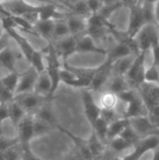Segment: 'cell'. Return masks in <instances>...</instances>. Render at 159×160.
<instances>
[{"mask_svg": "<svg viewBox=\"0 0 159 160\" xmlns=\"http://www.w3.org/2000/svg\"><path fill=\"white\" fill-rule=\"evenodd\" d=\"M118 97L122 101L126 102L127 105L125 118L131 119L139 116H147L148 111L138 90L128 89L118 94Z\"/></svg>", "mask_w": 159, "mask_h": 160, "instance_id": "1", "label": "cell"}, {"mask_svg": "<svg viewBox=\"0 0 159 160\" xmlns=\"http://www.w3.org/2000/svg\"><path fill=\"white\" fill-rule=\"evenodd\" d=\"M145 55L146 52H141L136 55L131 67L124 76L129 89L138 90L139 87L144 82L145 73Z\"/></svg>", "mask_w": 159, "mask_h": 160, "instance_id": "2", "label": "cell"}, {"mask_svg": "<svg viewBox=\"0 0 159 160\" xmlns=\"http://www.w3.org/2000/svg\"><path fill=\"white\" fill-rule=\"evenodd\" d=\"M140 52H147L159 44V26L155 22L146 23L134 38Z\"/></svg>", "mask_w": 159, "mask_h": 160, "instance_id": "3", "label": "cell"}, {"mask_svg": "<svg viewBox=\"0 0 159 160\" xmlns=\"http://www.w3.org/2000/svg\"><path fill=\"white\" fill-rule=\"evenodd\" d=\"M13 100L22 109L25 114L34 115L48 98H45L35 92H29L14 95Z\"/></svg>", "mask_w": 159, "mask_h": 160, "instance_id": "4", "label": "cell"}, {"mask_svg": "<svg viewBox=\"0 0 159 160\" xmlns=\"http://www.w3.org/2000/svg\"><path fill=\"white\" fill-rule=\"evenodd\" d=\"M37 77L38 73L32 67H28L24 71L21 72L19 74L18 83L14 91V95L34 92Z\"/></svg>", "mask_w": 159, "mask_h": 160, "instance_id": "5", "label": "cell"}, {"mask_svg": "<svg viewBox=\"0 0 159 160\" xmlns=\"http://www.w3.org/2000/svg\"><path fill=\"white\" fill-rule=\"evenodd\" d=\"M78 39V38L69 35L61 39L52 41L56 54L58 55L60 60L62 59L63 63H65V61L76 52Z\"/></svg>", "mask_w": 159, "mask_h": 160, "instance_id": "6", "label": "cell"}, {"mask_svg": "<svg viewBox=\"0 0 159 160\" xmlns=\"http://www.w3.org/2000/svg\"><path fill=\"white\" fill-rule=\"evenodd\" d=\"M138 92L147 109V111L159 105V84L143 82Z\"/></svg>", "mask_w": 159, "mask_h": 160, "instance_id": "7", "label": "cell"}, {"mask_svg": "<svg viewBox=\"0 0 159 160\" xmlns=\"http://www.w3.org/2000/svg\"><path fill=\"white\" fill-rule=\"evenodd\" d=\"M129 127L141 138L153 134H159V128L154 126L147 116H139L129 119Z\"/></svg>", "mask_w": 159, "mask_h": 160, "instance_id": "8", "label": "cell"}, {"mask_svg": "<svg viewBox=\"0 0 159 160\" xmlns=\"http://www.w3.org/2000/svg\"><path fill=\"white\" fill-rule=\"evenodd\" d=\"M144 24H146V22L143 18L142 6L140 4H136L130 7L129 22H128V28H127L126 35L128 38H134Z\"/></svg>", "mask_w": 159, "mask_h": 160, "instance_id": "9", "label": "cell"}, {"mask_svg": "<svg viewBox=\"0 0 159 160\" xmlns=\"http://www.w3.org/2000/svg\"><path fill=\"white\" fill-rule=\"evenodd\" d=\"M93 97L100 111L101 110H114L116 105L119 102L118 95L106 89H103L97 93H93Z\"/></svg>", "mask_w": 159, "mask_h": 160, "instance_id": "10", "label": "cell"}, {"mask_svg": "<svg viewBox=\"0 0 159 160\" xmlns=\"http://www.w3.org/2000/svg\"><path fill=\"white\" fill-rule=\"evenodd\" d=\"M66 21L71 36L80 38L82 36L86 35V29H87L86 19L77 16L73 13H70L69 15H67Z\"/></svg>", "mask_w": 159, "mask_h": 160, "instance_id": "11", "label": "cell"}, {"mask_svg": "<svg viewBox=\"0 0 159 160\" xmlns=\"http://www.w3.org/2000/svg\"><path fill=\"white\" fill-rule=\"evenodd\" d=\"M75 52H81V53L91 52V53H100V54L107 55V51L97 46V42L87 34L78 39Z\"/></svg>", "mask_w": 159, "mask_h": 160, "instance_id": "12", "label": "cell"}, {"mask_svg": "<svg viewBox=\"0 0 159 160\" xmlns=\"http://www.w3.org/2000/svg\"><path fill=\"white\" fill-rule=\"evenodd\" d=\"M6 33L9 36L10 38H12L17 43V45H18L21 52H22V56H24V58L27 61H29L31 55L35 52V49L33 48L31 43L25 38H23L21 34H19L17 29L7 30V31H6Z\"/></svg>", "mask_w": 159, "mask_h": 160, "instance_id": "13", "label": "cell"}, {"mask_svg": "<svg viewBox=\"0 0 159 160\" xmlns=\"http://www.w3.org/2000/svg\"><path fill=\"white\" fill-rule=\"evenodd\" d=\"M34 92L45 98H48L52 94V83L50 75L45 70L42 73L38 74Z\"/></svg>", "mask_w": 159, "mask_h": 160, "instance_id": "14", "label": "cell"}, {"mask_svg": "<svg viewBox=\"0 0 159 160\" xmlns=\"http://www.w3.org/2000/svg\"><path fill=\"white\" fill-rule=\"evenodd\" d=\"M17 54L8 45L0 52V67L7 71H15L17 67Z\"/></svg>", "mask_w": 159, "mask_h": 160, "instance_id": "15", "label": "cell"}, {"mask_svg": "<svg viewBox=\"0 0 159 160\" xmlns=\"http://www.w3.org/2000/svg\"><path fill=\"white\" fill-rule=\"evenodd\" d=\"M53 27H54V20H39L35 25L34 29L36 35L46 39L48 42H52V34H53Z\"/></svg>", "mask_w": 159, "mask_h": 160, "instance_id": "16", "label": "cell"}, {"mask_svg": "<svg viewBox=\"0 0 159 160\" xmlns=\"http://www.w3.org/2000/svg\"><path fill=\"white\" fill-rule=\"evenodd\" d=\"M132 54L133 52L131 49L129 48V46L126 42L120 41L115 46H113L109 52H107V60L112 63L118 59H121V58H124Z\"/></svg>", "mask_w": 159, "mask_h": 160, "instance_id": "17", "label": "cell"}, {"mask_svg": "<svg viewBox=\"0 0 159 160\" xmlns=\"http://www.w3.org/2000/svg\"><path fill=\"white\" fill-rule=\"evenodd\" d=\"M136 55L132 54L112 63V76H125L131 67Z\"/></svg>", "mask_w": 159, "mask_h": 160, "instance_id": "18", "label": "cell"}, {"mask_svg": "<svg viewBox=\"0 0 159 160\" xmlns=\"http://www.w3.org/2000/svg\"><path fill=\"white\" fill-rule=\"evenodd\" d=\"M129 126V119L127 118H119L109 125L108 132H107V143L118 137L123 130Z\"/></svg>", "mask_w": 159, "mask_h": 160, "instance_id": "19", "label": "cell"}, {"mask_svg": "<svg viewBox=\"0 0 159 160\" xmlns=\"http://www.w3.org/2000/svg\"><path fill=\"white\" fill-rule=\"evenodd\" d=\"M104 89L110 90L118 95L126 90H128L129 88L124 76H112L107 82Z\"/></svg>", "mask_w": 159, "mask_h": 160, "instance_id": "20", "label": "cell"}, {"mask_svg": "<svg viewBox=\"0 0 159 160\" xmlns=\"http://www.w3.org/2000/svg\"><path fill=\"white\" fill-rule=\"evenodd\" d=\"M69 29L66 21V18L54 20V27H53V34H52V40L55 41L69 36Z\"/></svg>", "mask_w": 159, "mask_h": 160, "instance_id": "21", "label": "cell"}, {"mask_svg": "<svg viewBox=\"0 0 159 160\" xmlns=\"http://www.w3.org/2000/svg\"><path fill=\"white\" fill-rule=\"evenodd\" d=\"M28 62L30 64V67H32L38 74L39 73H42L43 71L46 70V60H45V56L39 51L35 50V52L31 55V57H30V59H29Z\"/></svg>", "mask_w": 159, "mask_h": 160, "instance_id": "22", "label": "cell"}, {"mask_svg": "<svg viewBox=\"0 0 159 160\" xmlns=\"http://www.w3.org/2000/svg\"><path fill=\"white\" fill-rule=\"evenodd\" d=\"M19 79V73L16 71H9L0 78V82L5 88L10 91L14 96V91L16 89Z\"/></svg>", "mask_w": 159, "mask_h": 160, "instance_id": "23", "label": "cell"}, {"mask_svg": "<svg viewBox=\"0 0 159 160\" xmlns=\"http://www.w3.org/2000/svg\"><path fill=\"white\" fill-rule=\"evenodd\" d=\"M70 12L77 15V16H80V17H82L84 19H88L91 15V12L88 8V6H87V3H86V0H78L76 1L74 4H72L70 7Z\"/></svg>", "mask_w": 159, "mask_h": 160, "instance_id": "24", "label": "cell"}, {"mask_svg": "<svg viewBox=\"0 0 159 160\" xmlns=\"http://www.w3.org/2000/svg\"><path fill=\"white\" fill-rule=\"evenodd\" d=\"M144 82L159 84V67L151 65L145 68Z\"/></svg>", "mask_w": 159, "mask_h": 160, "instance_id": "25", "label": "cell"}, {"mask_svg": "<svg viewBox=\"0 0 159 160\" xmlns=\"http://www.w3.org/2000/svg\"><path fill=\"white\" fill-rule=\"evenodd\" d=\"M86 3L91 14L99 12V10L103 7V3L101 0H86Z\"/></svg>", "mask_w": 159, "mask_h": 160, "instance_id": "26", "label": "cell"}, {"mask_svg": "<svg viewBox=\"0 0 159 160\" xmlns=\"http://www.w3.org/2000/svg\"><path fill=\"white\" fill-rule=\"evenodd\" d=\"M8 118L7 103H0V123Z\"/></svg>", "mask_w": 159, "mask_h": 160, "instance_id": "27", "label": "cell"}, {"mask_svg": "<svg viewBox=\"0 0 159 160\" xmlns=\"http://www.w3.org/2000/svg\"><path fill=\"white\" fill-rule=\"evenodd\" d=\"M9 38H10L9 36H8L6 32H4V33L0 36V52H1L3 49H5L6 47L8 46Z\"/></svg>", "mask_w": 159, "mask_h": 160, "instance_id": "28", "label": "cell"}, {"mask_svg": "<svg viewBox=\"0 0 159 160\" xmlns=\"http://www.w3.org/2000/svg\"><path fill=\"white\" fill-rule=\"evenodd\" d=\"M153 51V64L154 66L159 67V44L152 48Z\"/></svg>", "mask_w": 159, "mask_h": 160, "instance_id": "29", "label": "cell"}, {"mask_svg": "<svg viewBox=\"0 0 159 160\" xmlns=\"http://www.w3.org/2000/svg\"><path fill=\"white\" fill-rule=\"evenodd\" d=\"M154 14H155V22L159 26V0H157V2L154 7Z\"/></svg>", "mask_w": 159, "mask_h": 160, "instance_id": "30", "label": "cell"}, {"mask_svg": "<svg viewBox=\"0 0 159 160\" xmlns=\"http://www.w3.org/2000/svg\"><path fill=\"white\" fill-rule=\"evenodd\" d=\"M120 1L123 4V6H127V7H129V8L138 3V0H120Z\"/></svg>", "mask_w": 159, "mask_h": 160, "instance_id": "31", "label": "cell"}, {"mask_svg": "<svg viewBox=\"0 0 159 160\" xmlns=\"http://www.w3.org/2000/svg\"><path fill=\"white\" fill-rule=\"evenodd\" d=\"M101 1L103 3V6H109V5H112V4L119 2L120 0H101Z\"/></svg>", "mask_w": 159, "mask_h": 160, "instance_id": "32", "label": "cell"}, {"mask_svg": "<svg viewBox=\"0 0 159 160\" xmlns=\"http://www.w3.org/2000/svg\"><path fill=\"white\" fill-rule=\"evenodd\" d=\"M154 151H155V153H154V157H153L152 160H159V145Z\"/></svg>", "mask_w": 159, "mask_h": 160, "instance_id": "33", "label": "cell"}, {"mask_svg": "<svg viewBox=\"0 0 159 160\" xmlns=\"http://www.w3.org/2000/svg\"><path fill=\"white\" fill-rule=\"evenodd\" d=\"M66 1H67V4L69 5V7H70L72 4H74V3H75L76 1H78V0H66ZM69 9H70V8H69Z\"/></svg>", "mask_w": 159, "mask_h": 160, "instance_id": "34", "label": "cell"}, {"mask_svg": "<svg viewBox=\"0 0 159 160\" xmlns=\"http://www.w3.org/2000/svg\"><path fill=\"white\" fill-rule=\"evenodd\" d=\"M55 3L56 2H59V3H61V5H66L67 6V1L66 0H53Z\"/></svg>", "mask_w": 159, "mask_h": 160, "instance_id": "35", "label": "cell"}]
</instances>
